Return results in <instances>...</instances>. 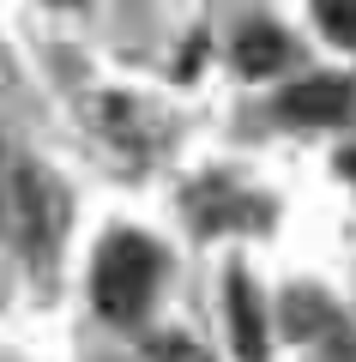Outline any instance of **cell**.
I'll return each instance as SVG.
<instances>
[{
    "label": "cell",
    "mask_w": 356,
    "mask_h": 362,
    "mask_svg": "<svg viewBox=\"0 0 356 362\" xmlns=\"http://www.w3.org/2000/svg\"><path fill=\"white\" fill-rule=\"evenodd\" d=\"M157 272H163V259H157V247L145 235H133V230L109 235L97 254V272H91V296H97V308L109 320H139L157 290Z\"/></svg>",
    "instance_id": "cell-1"
},
{
    "label": "cell",
    "mask_w": 356,
    "mask_h": 362,
    "mask_svg": "<svg viewBox=\"0 0 356 362\" xmlns=\"http://www.w3.org/2000/svg\"><path fill=\"white\" fill-rule=\"evenodd\" d=\"M13 223H18V242L37 259L54 254V242L67 230V199L54 187V175H42V169H18L13 175Z\"/></svg>",
    "instance_id": "cell-2"
},
{
    "label": "cell",
    "mask_w": 356,
    "mask_h": 362,
    "mask_svg": "<svg viewBox=\"0 0 356 362\" xmlns=\"http://www.w3.org/2000/svg\"><path fill=\"white\" fill-rule=\"evenodd\" d=\"M284 115L302 121V127H332V121H344L356 109V90L344 85V78H302V85L284 90Z\"/></svg>",
    "instance_id": "cell-3"
},
{
    "label": "cell",
    "mask_w": 356,
    "mask_h": 362,
    "mask_svg": "<svg viewBox=\"0 0 356 362\" xmlns=\"http://www.w3.org/2000/svg\"><path fill=\"white\" fill-rule=\"evenodd\" d=\"M229 332H236L242 362H266V314H260V296L242 272H229Z\"/></svg>",
    "instance_id": "cell-4"
},
{
    "label": "cell",
    "mask_w": 356,
    "mask_h": 362,
    "mask_svg": "<svg viewBox=\"0 0 356 362\" xmlns=\"http://www.w3.org/2000/svg\"><path fill=\"white\" fill-rule=\"evenodd\" d=\"M284 61H290V42H284L272 25H248L242 37H236V66H242L248 78H266V73H278Z\"/></svg>",
    "instance_id": "cell-5"
},
{
    "label": "cell",
    "mask_w": 356,
    "mask_h": 362,
    "mask_svg": "<svg viewBox=\"0 0 356 362\" xmlns=\"http://www.w3.org/2000/svg\"><path fill=\"white\" fill-rule=\"evenodd\" d=\"M314 18H320V30L332 42L356 49V0H314Z\"/></svg>",
    "instance_id": "cell-6"
},
{
    "label": "cell",
    "mask_w": 356,
    "mask_h": 362,
    "mask_svg": "<svg viewBox=\"0 0 356 362\" xmlns=\"http://www.w3.org/2000/svg\"><path fill=\"white\" fill-rule=\"evenodd\" d=\"M151 362H212L188 332H157L151 338Z\"/></svg>",
    "instance_id": "cell-7"
}]
</instances>
